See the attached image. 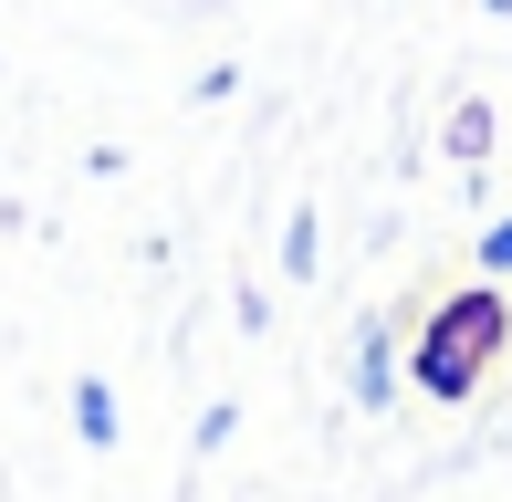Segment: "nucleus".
I'll use <instances>...</instances> for the list:
<instances>
[{
	"instance_id": "423d86ee",
	"label": "nucleus",
	"mask_w": 512,
	"mask_h": 502,
	"mask_svg": "<svg viewBox=\"0 0 512 502\" xmlns=\"http://www.w3.org/2000/svg\"><path fill=\"white\" fill-rule=\"evenodd\" d=\"M481 262H492V272H512V220H492V231H481Z\"/></svg>"
},
{
	"instance_id": "7ed1b4c3",
	"label": "nucleus",
	"mask_w": 512,
	"mask_h": 502,
	"mask_svg": "<svg viewBox=\"0 0 512 502\" xmlns=\"http://www.w3.org/2000/svg\"><path fill=\"white\" fill-rule=\"evenodd\" d=\"M74 429H84V450H115V387H95V377L74 387Z\"/></svg>"
},
{
	"instance_id": "20e7f679",
	"label": "nucleus",
	"mask_w": 512,
	"mask_h": 502,
	"mask_svg": "<svg viewBox=\"0 0 512 502\" xmlns=\"http://www.w3.org/2000/svg\"><path fill=\"white\" fill-rule=\"evenodd\" d=\"M450 157H460V168L492 157V105H460V116H450Z\"/></svg>"
},
{
	"instance_id": "f257e3e1",
	"label": "nucleus",
	"mask_w": 512,
	"mask_h": 502,
	"mask_svg": "<svg viewBox=\"0 0 512 502\" xmlns=\"http://www.w3.org/2000/svg\"><path fill=\"white\" fill-rule=\"evenodd\" d=\"M502 335H512V304H502L492 283H471V293H450L439 314H418V356H408L418 398H429V408H460L481 377L502 367Z\"/></svg>"
},
{
	"instance_id": "39448f33",
	"label": "nucleus",
	"mask_w": 512,
	"mask_h": 502,
	"mask_svg": "<svg viewBox=\"0 0 512 502\" xmlns=\"http://www.w3.org/2000/svg\"><path fill=\"white\" fill-rule=\"evenodd\" d=\"M314 231H324V220H314V210H293V231H283V272H293V283L314 272Z\"/></svg>"
},
{
	"instance_id": "f03ea898",
	"label": "nucleus",
	"mask_w": 512,
	"mask_h": 502,
	"mask_svg": "<svg viewBox=\"0 0 512 502\" xmlns=\"http://www.w3.org/2000/svg\"><path fill=\"white\" fill-rule=\"evenodd\" d=\"M398 398V367H387V314L356 325V408H387Z\"/></svg>"
}]
</instances>
